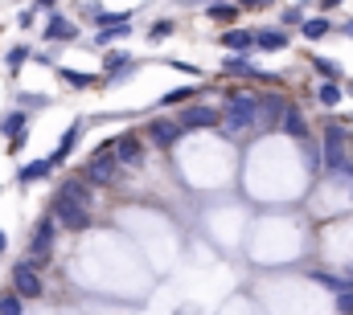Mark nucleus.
I'll return each instance as SVG.
<instances>
[{
  "label": "nucleus",
  "mask_w": 353,
  "mask_h": 315,
  "mask_svg": "<svg viewBox=\"0 0 353 315\" xmlns=\"http://www.w3.org/2000/svg\"><path fill=\"white\" fill-rule=\"evenodd\" d=\"M255 45H259V54H283L292 45V37H288V29H255Z\"/></svg>",
  "instance_id": "9d476101"
},
{
  "label": "nucleus",
  "mask_w": 353,
  "mask_h": 315,
  "mask_svg": "<svg viewBox=\"0 0 353 315\" xmlns=\"http://www.w3.org/2000/svg\"><path fill=\"white\" fill-rule=\"evenodd\" d=\"M345 33H350V37H353V21H350V25H345Z\"/></svg>",
  "instance_id": "58836bf2"
},
{
  "label": "nucleus",
  "mask_w": 353,
  "mask_h": 315,
  "mask_svg": "<svg viewBox=\"0 0 353 315\" xmlns=\"http://www.w3.org/2000/svg\"><path fill=\"white\" fill-rule=\"evenodd\" d=\"M0 315H25V295L4 291V295H0Z\"/></svg>",
  "instance_id": "393cba45"
},
{
  "label": "nucleus",
  "mask_w": 353,
  "mask_h": 315,
  "mask_svg": "<svg viewBox=\"0 0 353 315\" xmlns=\"http://www.w3.org/2000/svg\"><path fill=\"white\" fill-rule=\"evenodd\" d=\"M115 156L123 160V164H140L144 160V140L140 135H119L115 140Z\"/></svg>",
  "instance_id": "ddd939ff"
},
{
  "label": "nucleus",
  "mask_w": 353,
  "mask_h": 315,
  "mask_svg": "<svg viewBox=\"0 0 353 315\" xmlns=\"http://www.w3.org/2000/svg\"><path fill=\"white\" fill-rule=\"evenodd\" d=\"M79 29L66 21V17H58V12H50V21H46V41H66V37H74Z\"/></svg>",
  "instance_id": "f3484780"
},
{
  "label": "nucleus",
  "mask_w": 353,
  "mask_h": 315,
  "mask_svg": "<svg viewBox=\"0 0 353 315\" xmlns=\"http://www.w3.org/2000/svg\"><path fill=\"white\" fill-rule=\"evenodd\" d=\"M312 70H316L325 82H341V74H345V70H341L337 62H329V58H312Z\"/></svg>",
  "instance_id": "5701e85b"
},
{
  "label": "nucleus",
  "mask_w": 353,
  "mask_h": 315,
  "mask_svg": "<svg viewBox=\"0 0 353 315\" xmlns=\"http://www.w3.org/2000/svg\"><path fill=\"white\" fill-rule=\"evenodd\" d=\"M218 41H222L230 54H251V50H259V45H255V29H226Z\"/></svg>",
  "instance_id": "9b49d317"
},
{
  "label": "nucleus",
  "mask_w": 353,
  "mask_h": 315,
  "mask_svg": "<svg viewBox=\"0 0 353 315\" xmlns=\"http://www.w3.org/2000/svg\"><path fill=\"white\" fill-rule=\"evenodd\" d=\"M259 102H263V127H283V119H288L292 102H288V98H279V94H259Z\"/></svg>",
  "instance_id": "1a4fd4ad"
},
{
  "label": "nucleus",
  "mask_w": 353,
  "mask_h": 315,
  "mask_svg": "<svg viewBox=\"0 0 353 315\" xmlns=\"http://www.w3.org/2000/svg\"><path fill=\"white\" fill-rule=\"evenodd\" d=\"M54 4H58V0H37V8H54Z\"/></svg>",
  "instance_id": "e433bc0d"
},
{
  "label": "nucleus",
  "mask_w": 353,
  "mask_h": 315,
  "mask_svg": "<svg viewBox=\"0 0 353 315\" xmlns=\"http://www.w3.org/2000/svg\"><path fill=\"white\" fill-rule=\"evenodd\" d=\"M181 127L185 131H210V127H218L222 123V111L218 107H210V102H193V107H181Z\"/></svg>",
  "instance_id": "39448f33"
},
{
  "label": "nucleus",
  "mask_w": 353,
  "mask_h": 315,
  "mask_svg": "<svg viewBox=\"0 0 353 315\" xmlns=\"http://www.w3.org/2000/svg\"><path fill=\"white\" fill-rule=\"evenodd\" d=\"M337 315H353V287L337 291Z\"/></svg>",
  "instance_id": "c756f323"
},
{
  "label": "nucleus",
  "mask_w": 353,
  "mask_h": 315,
  "mask_svg": "<svg viewBox=\"0 0 353 315\" xmlns=\"http://www.w3.org/2000/svg\"><path fill=\"white\" fill-rule=\"evenodd\" d=\"M201 90L197 86H176V90H169V94H161V102L157 107H176V102H193Z\"/></svg>",
  "instance_id": "4be33fe9"
},
{
  "label": "nucleus",
  "mask_w": 353,
  "mask_h": 315,
  "mask_svg": "<svg viewBox=\"0 0 353 315\" xmlns=\"http://www.w3.org/2000/svg\"><path fill=\"white\" fill-rule=\"evenodd\" d=\"M337 4H341V0H321V8H325V12H329V8H337Z\"/></svg>",
  "instance_id": "c9c22d12"
},
{
  "label": "nucleus",
  "mask_w": 353,
  "mask_h": 315,
  "mask_svg": "<svg viewBox=\"0 0 353 315\" xmlns=\"http://www.w3.org/2000/svg\"><path fill=\"white\" fill-rule=\"evenodd\" d=\"M169 66H173L176 74H197V66H189V62H169Z\"/></svg>",
  "instance_id": "72a5a7b5"
},
{
  "label": "nucleus",
  "mask_w": 353,
  "mask_h": 315,
  "mask_svg": "<svg viewBox=\"0 0 353 315\" xmlns=\"http://www.w3.org/2000/svg\"><path fill=\"white\" fill-rule=\"evenodd\" d=\"M222 70H226L230 78H259V70L251 66V54H230Z\"/></svg>",
  "instance_id": "dca6fc26"
},
{
  "label": "nucleus",
  "mask_w": 353,
  "mask_h": 315,
  "mask_svg": "<svg viewBox=\"0 0 353 315\" xmlns=\"http://www.w3.org/2000/svg\"><path fill=\"white\" fill-rule=\"evenodd\" d=\"M316 98H321L325 107H341V82H325V86L316 90Z\"/></svg>",
  "instance_id": "cd10ccee"
},
{
  "label": "nucleus",
  "mask_w": 353,
  "mask_h": 315,
  "mask_svg": "<svg viewBox=\"0 0 353 315\" xmlns=\"http://www.w3.org/2000/svg\"><path fill=\"white\" fill-rule=\"evenodd\" d=\"M50 213H54L70 234H79V230H87V226H90L87 205H83V201H74V197H66L62 188H58V197H54V209H50Z\"/></svg>",
  "instance_id": "7ed1b4c3"
},
{
  "label": "nucleus",
  "mask_w": 353,
  "mask_h": 315,
  "mask_svg": "<svg viewBox=\"0 0 353 315\" xmlns=\"http://www.w3.org/2000/svg\"><path fill=\"white\" fill-rule=\"evenodd\" d=\"M173 21H157V25H152V29H148V37H152V41H161V37H173Z\"/></svg>",
  "instance_id": "2f4dec72"
},
{
  "label": "nucleus",
  "mask_w": 353,
  "mask_h": 315,
  "mask_svg": "<svg viewBox=\"0 0 353 315\" xmlns=\"http://www.w3.org/2000/svg\"><path fill=\"white\" fill-rule=\"evenodd\" d=\"M25 123H29L25 111H8V115L0 119V135H4V140H17V135H25Z\"/></svg>",
  "instance_id": "6ab92c4d"
},
{
  "label": "nucleus",
  "mask_w": 353,
  "mask_h": 315,
  "mask_svg": "<svg viewBox=\"0 0 353 315\" xmlns=\"http://www.w3.org/2000/svg\"><path fill=\"white\" fill-rule=\"evenodd\" d=\"M300 33H304V41H321V37L333 33V21H329V17H308V21L300 25Z\"/></svg>",
  "instance_id": "a211bd4d"
},
{
  "label": "nucleus",
  "mask_w": 353,
  "mask_h": 315,
  "mask_svg": "<svg viewBox=\"0 0 353 315\" xmlns=\"http://www.w3.org/2000/svg\"><path fill=\"white\" fill-rule=\"evenodd\" d=\"M283 131L288 135H296V140H308V123H304V111L292 102V111H288V119H283Z\"/></svg>",
  "instance_id": "aec40b11"
},
{
  "label": "nucleus",
  "mask_w": 353,
  "mask_h": 315,
  "mask_svg": "<svg viewBox=\"0 0 353 315\" xmlns=\"http://www.w3.org/2000/svg\"><path fill=\"white\" fill-rule=\"evenodd\" d=\"M239 12H243V4H239V0H210V8H205V17H210V21H218V25H234V21H239Z\"/></svg>",
  "instance_id": "f8f14e48"
},
{
  "label": "nucleus",
  "mask_w": 353,
  "mask_h": 315,
  "mask_svg": "<svg viewBox=\"0 0 353 315\" xmlns=\"http://www.w3.org/2000/svg\"><path fill=\"white\" fill-rule=\"evenodd\" d=\"M144 135H148L157 148H176V140H185V127H181V119H165V115H157V119H148Z\"/></svg>",
  "instance_id": "0eeeda50"
},
{
  "label": "nucleus",
  "mask_w": 353,
  "mask_h": 315,
  "mask_svg": "<svg viewBox=\"0 0 353 315\" xmlns=\"http://www.w3.org/2000/svg\"><path fill=\"white\" fill-rule=\"evenodd\" d=\"M345 127H337V123H329L325 127V176L333 180L341 168H350V156H345Z\"/></svg>",
  "instance_id": "f03ea898"
},
{
  "label": "nucleus",
  "mask_w": 353,
  "mask_h": 315,
  "mask_svg": "<svg viewBox=\"0 0 353 315\" xmlns=\"http://www.w3.org/2000/svg\"><path fill=\"white\" fill-rule=\"evenodd\" d=\"M350 283H353V266H350Z\"/></svg>",
  "instance_id": "a19ab883"
},
{
  "label": "nucleus",
  "mask_w": 353,
  "mask_h": 315,
  "mask_svg": "<svg viewBox=\"0 0 353 315\" xmlns=\"http://www.w3.org/2000/svg\"><path fill=\"white\" fill-rule=\"evenodd\" d=\"M17 102H25V107H50L46 94H17Z\"/></svg>",
  "instance_id": "473e14b6"
},
{
  "label": "nucleus",
  "mask_w": 353,
  "mask_h": 315,
  "mask_svg": "<svg viewBox=\"0 0 353 315\" xmlns=\"http://www.w3.org/2000/svg\"><path fill=\"white\" fill-rule=\"evenodd\" d=\"M12 291H17V295H25V299H37V295L46 291V287H41V274L33 270V262H29V258L12 266Z\"/></svg>",
  "instance_id": "6e6552de"
},
{
  "label": "nucleus",
  "mask_w": 353,
  "mask_h": 315,
  "mask_svg": "<svg viewBox=\"0 0 353 315\" xmlns=\"http://www.w3.org/2000/svg\"><path fill=\"white\" fill-rule=\"evenodd\" d=\"M263 119V102H259V94H230L226 98V107H222V131L226 135H239V131H251L255 123Z\"/></svg>",
  "instance_id": "f257e3e1"
},
{
  "label": "nucleus",
  "mask_w": 353,
  "mask_h": 315,
  "mask_svg": "<svg viewBox=\"0 0 353 315\" xmlns=\"http://www.w3.org/2000/svg\"><path fill=\"white\" fill-rule=\"evenodd\" d=\"M4 246H8V234H4V230H0V254H4Z\"/></svg>",
  "instance_id": "4c0bfd02"
},
{
  "label": "nucleus",
  "mask_w": 353,
  "mask_h": 315,
  "mask_svg": "<svg viewBox=\"0 0 353 315\" xmlns=\"http://www.w3.org/2000/svg\"><path fill=\"white\" fill-rule=\"evenodd\" d=\"M345 90H350V94H353V82H350V86H345Z\"/></svg>",
  "instance_id": "ea45409f"
},
{
  "label": "nucleus",
  "mask_w": 353,
  "mask_h": 315,
  "mask_svg": "<svg viewBox=\"0 0 353 315\" xmlns=\"http://www.w3.org/2000/svg\"><path fill=\"white\" fill-rule=\"evenodd\" d=\"M58 78L66 82V86H74V90H87V86L99 82V78H90V74H79V70H58Z\"/></svg>",
  "instance_id": "bb28decb"
},
{
  "label": "nucleus",
  "mask_w": 353,
  "mask_h": 315,
  "mask_svg": "<svg viewBox=\"0 0 353 315\" xmlns=\"http://www.w3.org/2000/svg\"><path fill=\"white\" fill-rule=\"evenodd\" d=\"M132 66H136V62H132L128 54H119V50H111V54L103 58V74H107V78H111V74H123V70H132Z\"/></svg>",
  "instance_id": "412c9836"
},
{
  "label": "nucleus",
  "mask_w": 353,
  "mask_h": 315,
  "mask_svg": "<svg viewBox=\"0 0 353 315\" xmlns=\"http://www.w3.org/2000/svg\"><path fill=\"white\" fill-rule=\"evenodd\" d=\"M243 8H267V4H275V0H239Z\"/></svg>",
  "instance_id": "f704fd0d"
},
{
  "label": "nucleus",
  "mask_w": 353,
  "mask_h": 315,
  "mask_svg": "<svg viewBox=\"0 0 353 315\" xmlns=\"http://www.w3.org/2000/svg\"><path fill=\"white\" fill-rule=\"evenodd\" d=\"M79 140H83V119H74V123L62 131V144H58V152H54L50 160H54V164H66V156L74 152V144H79Z\"/></svg>",
  "instance_id": "4468645a"
},
{
  "label": "nucleus",
  "mask_w": 353,
  "mask_h": 315,
  "mask_svg": "<svg viewBox=\"0 0 353 315\" xmlns=\"http://www.w3.org/2000/svg\"><path fill=\"white\" fill-rule=\"evenodd\" d=\"M62 193H66V197H74V201H83V205H90V180H66V184H62Z\"/></svg>",
  "instance_id": "a878e982"
},
{
  "label": "nucleus",
  "mask_w": 353,
  "mask_h": 315,
  "mask_svg": "<svg viewBox=\"0 0 353 315\" xmlns=\"http://www.w3.org/2000/svg\"><path fill=\"white\" fill-rule=\"evenodd\" d=\"M58 217L54 213H46V217H37V226H33V237H29V254L33 258H50V250H54V241H58Z\"/></svg>",
  "instance_id": "423d86ee"
},
{
  "label": "nucleus",
  "mask_w": 353,
  "mask_h": 315,
  "mask_svg": "<svg viewBox=\"0 0 353 315\" xmlns=\"http://www.w3.org/2000/svg\"><path fill=\"white\" fill-rule=\"evenodd\" d=\"M115 37H128V21H123V25H115V29H111V25H107V29H103V33H99V37H94V45H111V41H115Z\"/></svg>",
  "instance_id": "c85d7f7f"
},
{
  "label": "nucleus",
  "mask_w": 353,
  "mask_h": 315,
  "mask_svg": "<svg viewBox=\"0 0 353 315\" xmlns=\"http://www.w3.org/2000/svg\"><path fill=\"white\" fill-rule=\"evenodd\" d=\"M308 17H304V4H292V8H283V25H304Z\"/></svg>",
  "instance_id": "7c9ffc66"
},
{
  "label": "nucleus",
  "mask_w": 353,
  "mask_h": 315,
  "mask_svg": "<svg viewBox=\"0 0 353 315\" xmlns=\"http://www.w3.org/2000/svg\"><path fill=\"white\" fill-rule=\"evenodd\" d=\"M54 168H58L54 160H29V164H21L17 180H21V184H33V180H46V176H50Z\"/></svg>",
  "instance_id": "2eb2a0df"
},
{
  "label": "nucleus",
  "mask_w": 353,
  "mask_h": 315,
  "mask_svg": "<svg viewBox=\"0 0 353 315\" xmlns=\"http://www.w3.org/2000/svg\"><path fill=\"white\" fill-rule=\"evenodd\" d=\"M119 168H123V160L115 156V148H99L94 160L87 164V180L90 184H111V180H119Z\"/></svg>",
  "instance_id": "20e7f679"
},
{
  "label": "nucleus",
  "mask_w": 353,
  "mask_h": 315,
  "mask_svg": "<svg viewBox=\"0 0 353 315\" xmlns=\"http://www.w3.org/2000/svg\"><path fill=\"white\" fill-rule=\"evenodd\" d=\"M25 62H29V45H25V41H21V45H12V50L4 54V66H8V74H17Z\"/></svg>",
  "instance_id": "b1692460"
}]
</instances>
